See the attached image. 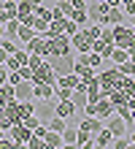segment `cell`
<instances>
[{
	"instance_id": "15",
	"label": "cell",
	"mask_w": 135,
	"mask_h": 149,
	"mask_svg": "<svg viewBox=\"0 0 135 149\" xmlns=\"http://www.w3.org/2000/svg\"><path fill=\"white\" fill-rule=\"evenodd\" d=\"M6 117H8L11 125H14V122H22V109H19V100H16V98L6 103Z\"/></svg>"
},
{
	"instance_id": "23",
	"label": "cell",
	"mask_w": 135,
	"mask_h": 149,
	"mask_svg": "<svg viewBox=\"0 0 135 149\" xmlns=\"http://www.w3.org/2000/svg\"><path fill=\"white\" fill-rule=\"evenodd\" d=\"M65 22H68V16H62V19H51L46 36H60V33H65Z\"/></svg>"
},
{
	"instance_id": "22",
	"label": "cell",
	"mask_w": 135,
	"mask_h": 149,
	"mask_svg": "<svg viewBox=\"0 0 135 149\" xmlns=\"http://www.w3.org/2000/svg\"><path fill=\"white\" fill-rule=\"evenodd\" d=\"M70 19H73L78 27H87V24H89V14H87V8H73Z\"/></svg>"
},
{
	"instance_id": "24",
	"label": "cell",
	"mask_w": 135,
	"mask_h": 149,
	"mask_svg": "<svg viewBox=\"0 0 135 149\" xmlns=\"http://www.w3.org/2000/svg\"><path fill=\"white\" fill-rule=\"evenodd\" d=\"M76 133H78V127H73V125H68L65 130H62V141H65V146H76Z\"/></svg>"
},
{
	"instance_id": "12",
	"label": "cell",
	"mask_w": 135,
	"mask_h": 149,
	"mask_svg": "<svg viewBox=\"0 0 135 149\" xmlns=\"http://www.w3.org/2000/svg\"><path fill=\"white\" fill-rule=\"evenodd\" d=\"M54 111H57V117H62V119H70L73 114H78V109H76L73 98H70V100H57V106H54Z\"/></svg>"
},
{
	"instance_id": "43",
	"label": "cell",
	"mask_w": 135,
	"mask_h": 149,
	"mask_svg": "<svg viewBox=\"0 0 135 149\" xmlns=\"http://www.w3.org/2000/svg\"><path fill=\"white\" fill-rule=\"evenodd\" d=\"M6 81H8V68L0 65V84H6Z\"/></svg>"
},
{
	"instance_id": "16",
	"label": "cell",
	"mask_w": 135,
	"mask_h": 149,
	"mask_svg": "<svg viewBox=\"0 0 135 149\" xmlns=\"http://www.w3.org/2000/svg\"><path fill=\"white\" fill-rule=\"evenodd\" d=\"M92 52H97L103 60H111V54H114V43H105L103 38H97V41H92Z\"/></svg>"
},
{
	"instance_id": "17",
	"label": "cell",
	"mask_w": 135,
	"mask_h": 149,
	"mask_svg": "<svg viewBox=\"0 0 135 149\" xmlns=\"http://www.w3.org/2000/svg\"><path fill=\"white\" fill-rule=\"evenodd\" d=\"M43 141H46V149H62V146H65V141H62V133H57V130H46Z\"/></svg>"
},
{
	"instance_id": "14",
	"label": "cell",
	"mask_w": 135,
	"mask_h": 149,
	"mask_svg": "<svg viewBox=\"0 0 135 149\" xmlns=\"http://www.w3.org/2000/svg\"><path fill=\"white\" fill-rule=\"evenodd\" d=\"M127 22V14H124L122 6H114L108 8V16H105V24H124Z\"/></svg>"
},
{
	"instance_id": "27",
	"label": "cell",
	"mask_w": 135,
	"mask_h": 149,
	"mask_svg": "<svg viewBox=\"0 0 135 149\" xmlns=\"http://www.w3.org/2000/svg\"><path fill=\"white\" fill-rule=\"evenodd\" d=\"M68 127V119H62V117H57V114H54V117L49 119V130H57V133H62V130Z\"/></svg>"
},
{
	"instance_id": "52",
	"label": "cell",
	"mask_w": 135,
	"mask_h": 149,
	"mask_svg": "<svg viewBox=\"0 0 135 149\" xmlns=\"http://www.w3.org/2000/svg\"><path fill=\"white\" fill-rule=\"evenodd\" d=\"M132 76H135V71H132Z\"/></svg>"
},
{
	"instance_id": "39",
	"label": "cell",
	"mask_w": 135,
	"mask_h": 149,
	"mask_svg": "<svg viewBox=\"0 0 135 149\" xmlns=\"http://www.w3.org/2000/svg\"><path fill=\"white\" fill-rule=\"evenodd\" d=\"M62 16H65V11H62V6L57 0V6H51V19H62Z\"/></svg>"
},
{
	"instance_id": "48",
	"label": "cell",
	"mask_w": 135,
	"mask_h": 149,
	"mask_svg": "<svg viewBox=\"0 0 135 149\" xmlns=\"http://www.w3.org/2000/svg\"><path fill=\"white\" fill-rule=\"evenodd\" d=\"M127 19H130V27L135 30V14H132V16H127Z\"/></svg>"
},
{
	"instance_id": "3",
	"label": "cell",
	"mask_w": 135,
	"mask_h": 149,
	"mask_svg": "<svg viewBox=\"0 0 135 149\" xmlns=\"http://www.w3.org/2000/svg\"><path fill=\"white\" fill-rule=\"evenodd\" d=\"M108 6L105 0H89V6H87V14H89V22H100L105 24V16H108Z\"/></svg>"
},
{
	"instance_id": "20",
	"label": "cell",
	"mask_w": 135,
	"mask_h": 149,
	"mask_svg": "<svg viewBox=\"0 0 135 149\" xmlns=\"http://www.w3.org/2000/svg\"><path fill=\"white\" fill-rule=\"evenodd\" d=\"M35 36H38V30H35L33 24H22V27H19V36H16V38H19V43L24 46V43H30Z\"/></svg>"
},
{
	"instance_id": "44",
	"label": "cell",
	"mask_w": 135,
	"mask_h": 149,
	"mask_svg": "<svg viewBox=\"0 0 135 149\" xmlns=\"http://www.w3.org/2000/svg\"><path fill=\"white\" fill-rule=\"evenodd\" d=\"M6 60H8V52L0 46V65H6Z\"/></svg>"
},
{
	"instance_id": "45",
	"label": "cell",
	"mask_w": 135,
	"mask_h": 149,
	"mask_svg": "<svg viewBox=\"0 0 135 149\" xmlns=\"http://www.w3.org/2000/svg\"><path fill=\"white\" fill-rule=\"evenodd\" d=\"M127 136H130V144L135 146V127H132V125H130V130H127Z\"/></svg>"
},
{
	"instance_id": "18",
	"label": "cell",
	"mask_w": 135,
	"mask_h": 149,
	"mask_svg": "<svg viewBox=\"0 0 135 149\" xmlns=\"http://www.w3.org/2000/svg\"><path fill=\"white\" fill-rule=\"evenodd\" d=\"M95 146H114V133L103 125V130L95 133Z\"/></svg>"
},
{
	"instance_id": "34",
	"label": "cell",
	"mask_w": 135,
	"mask_h": 149,
	"mask_svg": "<svg viewBox=\"0 0 135 149\" xmlns=\"http://www.w3.org/2000/svg\"><path fill=\"white\" fill-rule=\"evenodd\" d=\"M27 146H30V149H43V146H46V141H43V138L41 136H30V141H27Z\"/></svg>"
},
{
	"instance_id": "21",
	"label": "cell",
	"mask_w": 135,
	"mask_h": 149,
	"mask_svg": "<svg viewBox=\"0 0 135 149\" xmlns=\"http://www.w3.org/2000/svg\"><path fill=\"white\" fill-rule=\"evenodd\" d=\"M54 90H57V84H35V98L49 100V98H54Z\"/></svg>"
},
{
	"instance_id": "7",
	"label": "cell",
	"mask_w": 135,
	"mask_h": 149,
	"mask_svg": "<svg viewBox=\"0 0 135 149\" xmlns=\"http://www.w3.org/2000/svg\"><path fill=\"white\" fill-rule=\"evenodd\" d=\"M14 98L19 100V103H24V100H35V84L30 81V79H22V81L14 87Z\"/></svg>"
},
{
	"instance_id": "50",
	"label": "cell",
	"mask_w": 135,
	"mask_h": 149,
	"mask_svg": "<svg viewBox=\"0 0 135 149\" xmlns=\"http://www.w3.org/2000/svg\"><path fill=\"white\" fill-rule=\"evenodd\" d=\"M68 3H73V0H68Z\"/></svg>"
},
{
	"instance_id": "46",
	"label": "cell",
	"mask_w": 135,
	"mask_h": 149,
	"mask_svg": "<svg viewBox=\"0 0 135 149\" xmlns=\"http://www.w3.org/2000/svg\"><path fill=\"white\" fill-rule=\"evenodd\" d=\"M127 52H130V60H132V63H135V46H130Z\"/></svg>"
},
{
	"instance_id": "19",
	"label": "cell",
	"mask_w": 135,
	"mask_h": 149,
	"mask_svg": "<svg viewBox=\"0 0 135 149\" xmlns=\"http://www.w3.org/2000/svg\"><path fill=\"white\" fill-rule=\"evenodd\" d=\"M16 11H19V3H16V0H6V3H3V11H0V19H3V22L16 19Z\"/></svg>"
},
{
	"instance_id": "5",
	"label": "cell",
	"mask_w": 135,
	"mask_h": 149,
	"mask_svg": "<svg viewBox=\"0 0 135 149\" xmlns=\"http://www.w3.org/2000/svg\"><path fill=\"white\" fill-rule=\"evenodd\" d=\"M24 49H27V52H35V54H41L43 60H49V57H51V46H49V38H46V36H41V33H38V36H35L30 43H24Z\"/></svg>"
},
{
	"instance_id": "2",
	"label": "cell",
	"mask_w": 135,
	"mask_h": 149,
	"mask_svg": "<svg viewBox=\"0 0 135 149\" xmlns=\"http://www.w3.org/2000/svg\"><path fill=\"white\" fill-rule=\"evenodd\" d=\"M33 84H57V73H54V68L49 60H43L41 68H35L33 71V79H30Z\"/></svg>"
},
{
	"instance_id": "51",
	"label": "cell",
	"mask_w": 135,
	"mask_h": 149,
	"mask_svg": "<svg viewBox=\"0 0 135 149\" xmlns=\"http://www.w3.org/2000/svg\"><path fill=\"white\" fill-rule=\"evenodd\" d=\"M0 3H6V0H0Z\"/></svg>"
},
{
	"instance_id": "26",
	"label": "cell",
	"mask_w": 135,
	"mask_h": 149,
	"mask_svg": "<svg viewBox=\"0 0 135 149\" xmlns=\"http://www.w3.org/2000/svg\"><path fill=\"white\" fill-rule=\"evenodd\" d=\"M8 100H14V84H0V103H3V106H6V103Z\"/></svg>"
},
{
	"instance_id": "9",
	"label": "cell",
	"mask_w": 135,
	"mask_h": 149,
	"mask_svg": "<svg viewBox=\"0 0 135 149\" xmlns=\"http://www.w3.org/2000/svg\"><path fill=\"white\" fill-rule=\"evenodd\" d=\"M97 79H100V87H116V84H119V79H122V73H119V68L111 63V68L100 71V73H97Z\"/></svg>"
},
{
	"instance_id": "13",
	"label": "cell",
	"mask_w": 135,
	"mask_h": 149,
	"mask_svg": "<svg viewBox=\"0 0 135 149\" xmlns=\"http://www.w3.org/2000/svg\"><path fill=\"white\" fill-rule=\"evenodd\" d=\"M114 111H116V109H114L111 98H100V100L95 103V117H100V119H108Z\"/></svg>"
},
{
	"instance_id": "33",
	"label": "cell",
	"mask_w": 135,
	"mask_h": 149,
	"mask_svg": "<svg viewBox=\"0 0 135 149\" xmlns=\"http://www.w3.org/2000/svg\"><path fill=\"white\" fill-rule=\"evenodd\" d=\"M114 146H116V149H127V146H132V144H130V136H127V133H124V136H116V138H114Z\"/></svg>"
},
{
	"instance_id": "38",
	"label": "cell",
	"mask_w": 135,
	"mask_h": 149,
	"mask_svg": "<svg viewBox=\"0 0 135 149\" xmlns=\"http://www.w3.org/2000/svg\"><path fill=\"white\" fill-rule=\"evenodd\" d=\"M76 33H78V24L68 16V22H65V36H76Z\"/></svg>"
},
{
	"instance_id": "4",
	"label": "cell",
	"mask_w": 135,
	"mask_h": 149,
	"mask_svg": "<svg viewBox=\"0 0 135 149\" xmlns=\"http://www.w3.org/2000/svg\"><path fill=\"white\" fill-rule=\"evenodd\" d=\"M8 136L14 138L16 146H27V141H30V136H33V130L27 127L24 122H14V125L8 127Z\"/></svg>"
},
{
	"instance_id": "6",
	"label": "cell",
	"mask_w": 135,
	"mask_h": 149,
	"mask_svg": "<svg viewBox=\"0 0 135 149\" xmlns=\"http://www.w3.org/2000/svg\"><path fill=\"white\" fill-rule=\"evenodd\" d=\"M49 63H51V68H54L57 76H65V73L73 71L76 60H73V54H62V57H49Z\"/></svg>"
},
{
	"instance_id": "32",
	"label": "cell",
	"mask_w": 135,
	"mask_h": 149,
	"mask_svg": "<svg viewBox=\"0 0 135 149\" xmlns=\"http://www.w3.org/2000/svg\"><path fill=\"white\" fill-rule=\"evenodd\" d=\"M116 68H119V73H122V76H132V71H135V63H132V60H124V63H119Z\"/></svg>"
},
{
	"instance_id": "1",
	"label": "cell",
	"mask_w": 135,
	"mask_h": 149,
	"mask_svg": "<svg viewBox=\"0 0 135 149\" xmlns=\"http://www.w3.org/2000/svg\"><path fill=\"white\" fill-rule=\"evenodd\" d=\"M49 38V46H51V57H62V54H70L73 52V43H70V36L60 33V36H46Z\"/></svg>"
},
{
	"instance_id": "47",
	"label": "cell",
	"mask_w": 135,
	"mask_h": 149,
	"mask_svg": "<svg viewBox=\"0 0 135 149\" xmlns=\"http://www.w3.org/2000/svg\"><path fill=\"white\" fill-rule=\"evenodd\" d=\"M6 38V24H0V41Z\"/></svg>"
},
{
	"instance_id": "29",
	"label": "cell",
	"mask_w": 135,
	"mask_h": 149,
	"mask_svg": "<svg viewBox=\"0 0 135 149\" xmlns=\"http://www.w3.org/2000/svg\"><path fill=\"white\" fill-rule=\"evenodd\" d=\"M19 27H22V22H19V19H8V22H6V36L16 38V36H19Z\"/></svg>"
},
{
	"instance_id": "8",
	"label": "cell",
	"mask_w": 135,
	"mask_h": 149,
	"mask_svg": "<svg viewBox=\"0 0 135 149\" xmlns=\"http://www.w3.org/2000/svg\"><path fill=\"white\" fill-rule=\"evenodd\" d=\"M105 127L111 130V133H114V138H116V136H124V133H127V130H130V122L124 119V117H119V114L114 111L111 117L105 119Z\"/></svg>"
},
{
	"instance_id": "11",
	"label": "cell",
	"mask_w": 135,
	"mask_h": 149,
	"mask_svg": "<svg viewBox=\"0 0 135 149\" xmlns=\"http://www.w3.org/2000/svg\"><path fill=\"white\" fill-rule=\"evenodd\" d=\"M70 43H73V49H76V52H92V38L87 36V30H84V27H78L76 36H70Z\"/></svg>"
},
{
	"instance_id": "37",
	"label": "cell",
	"mask_w": 135,
	"mask_h": 149,
	"mask_svg": "<svg viewBox=\"0 0 135 149\" xmlns=\"http://www.w3.org/2000/svg\"><path fill=\"white\" fill-rule=\"evenodd\" d=\"M103 63H105V60L97 54V52H89V65H92V68H100Z\"/></svg>"
},
{
	"instance_id": "42",
	"label": "cell",
	"mask_w": 135,
	"mask_h": 149,
	"mask_svg": "<svg viewBox=\"0 0 135 149\" xmlns=\"http://www.w3.org/2000/svg\"><path fill=\"white\" fill-rule=\"evenodd\" d=\"M122 8H124V14H127V16H132L135 14V0H132V3H124Z\"/></svg>"
},
{
	"instance_id": "41",
	"label": "cell",
	"mask_w": 135,
	"mask_h": 149,
	"mask_svg": "<svg viewBox=\"0 0 135 149\" xmlns=\"http://www.w3.org/2000/svg\"><path fill=\"white\" fill-rule=\"evenodd\" d=\"M19 73H22V79H33V68H30V65H22Z\"/></svg>"
},
{
	"instance_id": "40",
	"label": "cell",
	"mask_w": 135,
	"mask_h": 149,
	"mask_svg": "<svg viewBox=\"0 0 135 149\" xmlns=\"http://www.w3.org/2000/svg\"><path fill=\"white\" fill-rule=\"evenodd\" d=\"M19 81H22V73H19V71H8V84H14V87H16Z\"/></svg>"
},
{
	"instance_id": "31",
	"label": "cell",
	"mask_w": 135,
	"mask_h": 149,
	"mask_svg": "<svg viewBox=\"0 0 135 149\" xmlns=\"http://www.w3.org/2000/svg\"><path fill=\"white\" fill-rule=\"evenodd\" d=\"M54 98L57 100H70L73 98V90H70V87H57V90H54Z\"/></svg>"
},
{
	"instance_id": "49",
	"label": "cell",
	"mask_w": 135,
	"mask_h": 149,
	"mask_svg": "<svg viewBox=\"0 0 135 149\" xmlns=\"http://www.w3.org/2000/svg\"><path fill=\"white\" fill-rule=\"evenodd\" d=\"M30 3H35V6H41V3H43V0H30Z\"/></svg>"
},
{
	"instance_id": "28",
	"label": "cell",
	"mask_w": 135,
	"mask_h": 149,
	"mask_svg": "<svg viewBox=\"0 0 135 149\" xmlns=\"http://www.w3.org/2000/svg\"><path fill=\"white\" fill-rule=\"evenodd\" d=\"M33 27L41 33V36H46L49 33V19H43V16H33Z\"/></svg>"
},
{
	"instance_id": "36",
	"label": "cell",
	"mask_w": 135,
	"mask_h": 149,
	"mask_svg": "<svg viewBox=\"0 0 135 149\" xmlns=\"http://www.w3.org/2000/svg\"><path fill=\"white\" fill-rule=\"evenodd\" d=\"M116 114H119V117H124V119L130 122V117H132V109L127 106V103H122V106H116Z\"/></svg>"
},
{
	"instance_id": "30",
	"label": "cell",
	"mask_w": 135,
	"mask_h": 149,
	"mask_svg": "<svg viewBox=\"0 0 135 149\" xmlns=\"http://www.w3.org/2000/svg\"><path fill=\"white\" fill-rule=\"evenodd\" d=\"M0 46H3V49L8 52V54H14V52H16V49H19V46H22V43H16V41H14L11 36H6L3 41H0Z\"/></svg>"
},
{
	"instance_id": "35",
	"label": "cell",
	"mask_w": 135,
	"mask_h": 149,
	"mask_svg": "<svg viewBox=\"0 0 135 149\" xmlns=\"http://www.w3.org/2000/svg\"><path fill=\"white\" fill-rule=\"evenodd\" d=\"M41 63H43V57H41V54H35V52H30V60H27V65L35 71V68H41Z\"/></svg>"
},
{
	"instance_id": "25",
	"label": "cell",
	"mask_w": 135,
	"mask_h": 149,
	"mask_svg": "<svg viewBox=\"0 0 135 149\" xmlns=\"http://www.w3.org/2000/svg\"><path fill=\"white\" fill-rule=\"evenodd\" d=\"M124 60H130V52L124 49V46H114V54H111V63H114V65H119V63H124Z\"/></svg>"
},
{
	"instance_id": "10",
	"label": "cell",
	"mask_w": 135,
	"mask_h": 149,
	"mask_svg": "<svg viewBox=\"0 0 135 149\" xmlns=\"http://www.w3.org/2000/svg\"><path fill=\"white\" fill-rule=\"evenodd\" d=\"M19 3V11H16V19L22 24H33V16H35V3L30 0H16Z\"/></svg>"
}]
</instances>
